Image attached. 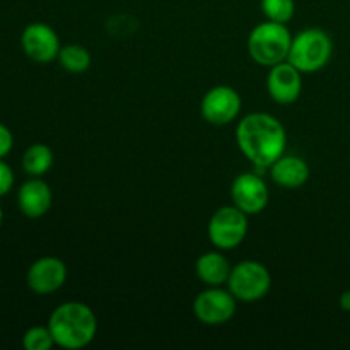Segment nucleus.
<instances>
[{
  "mask_svg": "<svg viewBox=\"0 0 350 350\" xmlns=\"http://www.w3.org/2000/svg\"><path fill=\"white\" fill-rule=\"evenodd\" d=\"M14 187V171L7 163L0 159V197L9 193Z\"/></svg>",
  "mask_w": 350,
  "mask_h": 350,
  "instance_id": "obj_20",
  "label": "nucleus"
},
{
  "mask_svg": "<svg viewBox=\"0 0 350 350\" xmlns=\"http://www.w3.org/2000/svg\"><path fill=\"white\" fill-rule=\"evenodd\" d=\"M51 202H53V193L48 187L46 181L41 178L33 176L31 180L24 181L17 193V205L21 212L29 219H40L50 211Z\"/></svg>",
  "mask_w": 350,
  "mask_h": 350,
  "instance_id": "obj_13",
  "label": "nucleus"
},
{
  "mask_svg": "<svg viewBox=\"0 0 350 350\" xmlns=\"http://www.w3.org/2000/svg\"><path fill=\"white\" fill-rule=\"evenodd\" d=\"M270 174L273 183L279 185L280 188L296 190L310 180V166L303 157L284 154L270 166Z\"/></svg>",
  "mask_w": 350,
  "mask_h": 350,
  "instance_id": "obj_14",
  "label": "nucleus"
},
{
  "mask_svg": "<svg viewBox=\"0 0 350 350\" xmlns=\"http://www.w3.org/2000/svg\"><path fill=\"white\" fill-rule=\"evenodd\" d=\"M303 72L297 70L289 62L270 67L269 77H267V91L269 96L277 105H293L297 101L303 89Z\"/></svg>",
  "mask_w": 350,
  "mask_h": 350,
  "instance_id": "obj_12",
  "label": "nucleus"
},
{
  "mask_svg": "<svg viewBox=\"0 0 350 350\" xmlns=\"http://www.w3.org/2000/svg\"><path fill=\"white\" fill-rule=\"evenodd\" d=\"M55 345L67 350L84 349L98 334V318L84 303L68 301L53 310L48 320Z\"/></svg>",
  "mask_w": 350,
  "mask_h": 350,
  "instance_id": "obj_2",
  "label": "nucleus"
},
{
  "mask_svg": "<svg viewBox=\"0 0 350 350\" xmlns=\"http://www.w3.org/2000/svg\"><path fill=\"white\" fill-rule=\"evenodd\" d=\"M202 116L212 125H228L241 113V96L229 85H215L202 98Z\"/></svg>",
  "mask_w": 350,
  "mask_h": 350,
  "instance_id": "obj_8",
  "label": "nucleus"
},
{
  "mask_svg": "<svg viewBox=\"0 0 350 350\" xmlns=\"http://www.w3.org/2000/svg\"><path fill=\"white\" fill-rule=\"evenodd\" d=\"M228 287L238 301L255 303L269 294L272 287V275L263 263L245 260L231 269Z\"/></svg>",
  "mask_w": 350,
  "mask_h": 350,
  "instance_id": "obj_5",
  "label": "nucleus"
},
{
  "mask_svg": "<svg viewBox=\"0 0 350 350\" xmlns=\"http://www.w3.org/2000/svg\"><path fill=\"white\" fill-rule=\"evenodd\" d=\"M269 187L256 173H241L234 178L231 187L232 204L246 215H256L269 205Z\"/></svg>",
  "mask_w": 350,
  "mask_h": 350,
  "instance_id": "obj_9",
  "label": "nucleus"
},
{
  "mask_svg": "<svg viewBox=\"0 0 350 350\" xmlns=\"http://www.w3.org/2000/svg\"><path fill=\"white\" fill-rule=\"evenodd\" d=\"M236 297L231 291H224L219 287H208L202 291L193 301V313L200 323L208 327L224 325L234 317Z\"/></svg>",
  "mask_w": 350,
  "mask_h": 350,
  "instance_id": "obj_7",
  "label": "nucleus"
},
{
  "mask_svg": "<svg viewBox=\"0 0 350 350\" xmlns=\"http://www.w3.org/2000/svg\"><path fill=\"white\" fill-rule=\"evenodd\" d=\"M260 7L267 19L280 24L289 23L296 12L294 0H260Z\"/></svg>",
  "mask_w": 350,
  "mask_h": 350,
  "instance_id": "obj_18",
  "label": "nucleus"
},
{
  "mask_svg": "<svg viewBox=\"0 0 350 350\" xmlns=\"http://www.w3.org/2000/svg\"><path fill=\"white\" fill-rule=\"evenodd\" d=\"M23 345L26 350H50L55 345L53 335L46 327H33L24 334Z\"/></svg>",
  "mask_w": 350,
  "mask_h": 350,
  "instance_id": "obj_19",
  "label": "nucleus"
},
{
  "mask_svg": "<svg viewBox=\"0 0 350 350\" xmlns=\"http://www.w3.org/2000/svg\"><path fill=\"white\" fill-rule=\"evenodd\" d=\"M293 36L286 24L273 23L267 19V23L253 27L248 36V51L253 62L262 67H273V65L286 62L289 57Z\"/></svg>",
  "mask_w": 350,
  "mask_h": 350,
  "instance_id": "obj_3",
  "label": "nucleus"
},
{
  "mask_svg": "<svg viewBox=\"0 0 350 350\" xmlns=\"http://www.w3.org/2000/svg\"><path fill=\"white\" fill-rule=\"evenodd\" d=\"M338 304H340L342 310L350 313V291H345V293L342 294L340 299H338Z\"/></svg>",
  "mask_w": 350,
  "mask_h": 350,
  "instance_id": "obj_22",
  "label": "nucleus"
},
{
  "mask_svg": "<svg viewBox=\"0 0 350 350\" xmlns=\"http://www.w3.org/2000/svg\"><path fill=\"white\" fill-rule=\"evenodd\" d=\"M239 150L260 170L272 166L286 152L287 133L282 123L269 113H250L236 129Z\"/></svg>",
  "mask_w": 350,
  "mask_h": 350,
  "instance_id": "obj_1",
  "label": "nucleus"
},
{
  "mask_svg": "<svg viewBox=\"0 0 350 350\" xmlns=\"http://www.w3.org/2000/svg\"><path fill=\"white\" fill-rule=\"evenodd\" d=\"M334 53V43L327 31L308 27L293 36L287 62L303 74H313L327 67Z\"/></svg>",
  "mask_w": 350,
  "mask_h": 350,
  "instance_id": "obj_4",
  "label": "nucleus"
},
{
  "mask_svg": "<svg viewBox=\"0 0 350 350\" xmlns=\"http://www.w3.org/2000/svg\"><path fill=\"white\" fill-rule=\"evenodd\" d=\"M231 263L222 253L208 252L198 256L195 263V272L197 277L208 287H219L222 284H228L231 275Z\"/></svg>",
  "mask_w": 350,
  "mask_h": 350,
  "instance_id": "obj_15",
  "label": "nucleus"
},
{
  "mask_svg": "<svg viewBox=\"0 0 350 350\" xmlns=\"http://www.w3.org/2000/svg\"><path fill=\"white\" fill-rule=\"evenodd\" d=\"M207 234L217 250L236 248L248 234V215L236 205L217 208L208 221Z\"/></svg>",
  "mask_w": 350,
  "mask_h": 350,
  "instance_id": "obj_6",
  "label": "nucleus"
},
{
  "mask_svg": "<svg viewBox=\"0 0 350 350\" xmlns=\"http://www.w3.org/2000/svg\"><path fill=\"white\" fill-rule=\"evenodd\" d=\"M67 280V265L57 256H41L31 263L26 282L33 293L44 296L60 289Z\"/></svg>",
  "mask_w": 350,
  "mask_h": 350,
  "instance_id": "obj_11",
  "label": "nucleus"
},
{
  "mask_svg": "<svg viewBox=\"0 0 350 350\" xmlns=\"http://www.w3.org/2000/svg\"><path fill=\"white\" fill-rule=\"evenodd\" d=\"M12 146H14L12 132H10L3 123H0V159L9 156V152L12 150Z\"/></svg>",
  "mask_w": 350,
  "mask_h": 350,
  "instance_id": "obj_21",
  "label": "nucleus"
},
{
  "mask_svg": "<svg viewBox=\"0 0 350 350\" xmlns=\"http://www.w3.org/2000/svg\"><path fill=\"white\" fill-rule=\"evenodd\" d=\"M3 221V212H2V207H0V224H2Z\"/></svg>",
  "mask_w": 350,
  "mask_h": 350,
  "instance_id": "obj_23",
  "label": "nucleus"
},
{
  "mask_svg": "<svg viewBox=\"0 0 350 350\" xmlns=\"http://www.w3.org/2000/svg\"><path fill=\"white\" fill-rule=\"evenodd\" d=\"M53 161V150L46 144H33V146L27 147L23 156V170L29 176L41 178L51 170Z\"/></svg>",
  "mask_w": 350,
  "mask_h": 350,
  "instance_id": "obj_16",
  "label": "nucleus"
},
{
  "mask_svg": "<svg viewBox=\"0 0 350 350\" xmlns=\"http://www.w3.org/2000/svg\"><path fill=\"white\" fill-rule=\"evenodd\" d=\"M21 46L27 58L36 64H50L60 53V40L51 26L44 23H31L21 34Z\"/></svg>",
  "mask_w": 350,
  "mask_h": 350,
  "instance_id": "obj_10",
  "label": "nucleus"
},
{
  "mask_svg": "<svg viewBox=\"0 0 350 350\" xmlns=\"http://www.w3.org/2000/svg\"><path fill=\"white\" fill-rule=\"evenodd\" d=\"M58 62L67 72L82 74L91 67V53L82 44H65L60 48Z\"/></svg>",
  "mask_w": 350,
  "mask_h": 350,
  "instance_id": "obj_17",
  "label": "nucleus"
}]
</instances>
